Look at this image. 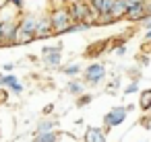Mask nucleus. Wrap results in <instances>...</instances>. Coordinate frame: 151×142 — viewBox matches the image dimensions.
<instances>
[{
    "label": "nucleus",
    "mask_w": 151,
    "mask_h": 142,
    "mask_svg": "<svg viewBox=\"0 0 151 142\" xmlns=\"http://www.w3.org/2000/svg\"><path fill=\"white\" fill-rule=\"evenodd\" d=\"M91 27H93L91 23H73V25L66 29V35H68V33H83V31H89Z\"/></svg>",
    "instance_id": "6ab92c4d"
},
{
    "label": "nucleus",
    "mask_w": 151,
    "mask_h": 142,
    "mask_svg": "<svg viewBox=\"0 0 151 142\" xmlns=\"http://www.w3.org/2000/svg\"><path fill=\"white\" fill-rule=\"evenodd\" d=\"M58 140H60L58 132H46V134H37L31 142H58Z\"/></svg>",
    "instance_id": "a211bd4d"
},
{
    "label": "nucleus",
    "mask_w": 151,
    "mask_h": 142,
    "mask_svg": "<svg viewBox=\"0 0 151 142\" xmlns=\"http://www.w3.org/2000/svg\"><path fill=\"white\" fill-rule=\"evenodd\" d=\"M147 15H145V0L139 4V6H134V9H130L126 15H124V19L126 21H130V23H139V21H143Z\"/></svg>",
    "instance_id": "9b49d317"
},
{
    "label": "nucleus",
    "mask_w": 151,
    "mask_h": 142,
    "mask_svg": "<svg viewBox=\"0 0 151 142\" xmlns=\"http://www.w3.org/2000/svg\"><path fill=\"white\" fill-rule=\"evenodd\" d=\"M118 87H120V76H116V78H114V80H112V82L108 84V91H110V93H114V91H116Z\"/></svg>",
    "instance_id": "bb28decb"
},
{
    "label": "nucleus",
    "mask_w": 151,
    "mask_h": 142,
    "mask_svg": "<svg viewBox=\"0 0 151 142\" xmlns=\"http://www.w3.org/2000/svg\"><path fill=\"white\" fill-rule=\"evenodd\" d=\"M15 82H19L15 74H0V87H9L11 89Z\"/></svg>",
    "instance_id": "aec40b11"
},
{
    "label": "nucleus",
    "mask_w": 151,
    "mask_h": 142,
    "mask_svg": "<svg viewBox=\"0 0 151 142\" xmlns=\"http://www.w3.org/2000/svg\"><path fill=\"white\" fill-rule=\"evenodd\" d=\"M42 62L50 68H56L62 62V52H46V54H42Z\"/></svg>",
    "instance_id": "f8f14e48"
},
{
    "label": "nucleus",
    "mask_w": 151,
    "mask_h": 142,
    "mask_svg": "<svg viewBox=\"0 0 151 142\" xmlns=\"http://www.w3.org/2000/svg\"><path fill=\"white\" fill-rule=\"evenodd\" d=\"M42 17H44V15H42ZM42 17H40V15H29V13H21L19 29H23V31H27V33L35 35V31H37V25H40Z\"/></svg>",
    "instance_id": "6e6552de"
},
{
    "label": "nucleus",
    "mask_w": 151,
    "mask_h": 142,
    "mask_svg": "<svg viewBox=\"0 0 151 142\" xmlns=\"http://www.w3.org/2000/svg\"><path fill=\"white\" fill-rule=\"evenodd\" d=\"M124 95H132V93H139V82H134V80H130L126 87H124V91H122Z\"/></svg>",
    "instance_id": "5701e85b"
},
{
    "label": "nucleus",
    "mask_w": 151,
    "mask_h": 142,
    "mask_svg": "<svg viewBox=\"0 0 151 142\" xmlns=\"http://www.w3.org/2000/svg\"><path fill=\"white\" fill-rule=\"evenodd\" d=\"M17 31H19V21H4L2 23V45H0V48L15 45Z\"/></svg>",
    "instance_id": "0eeeda50"
},
{
    "label": "nucleus",
    "mask_w": 151,
    "mask_h": 142,
    "mask_svg": "<svg viewBox=\"0 0 151 142\" xmlns=\"http://www.w3.org/2000/svg\"><path fill=\"white\" fill-rule=\"evenodd\" d=\"M91 101H93V95H91V93H83L81 97H77V105H79V107H85V105H89Z\"/></svg>",
    "instance_id": "4be33fe9"
},
{
    "label": "nucleus",
    "mask_w": 151,
    "mask_h": 142,
    "mask_svg": "<svg viewBox=\"0 0 151 142\" xmlns=\"http://www.w3.org/2000/svg\"><path fill=\"white\" fill-rule=\"evenodd\" d=\"M66 93H70V95H75V97H81V95L85 93V82L79 80V78H73V80L66 84Z\"/></svg>",
    "instance_id": "ddd939ff"
},
{
    "label": "nucleus",
    "mask_w": 151,
    "mask_h": 142,
    "mask_svg": "<svg viewBox=\"0 0 151 142\" xmlns=\"http://www.w3.org/2000/svg\"><path fill=\"white\" fill-rule=\"evenodd\" d=\"M141 27H143L145 31H151V19H145V21H141Z\"/></svg>",
    "instance_id": "c756f323"
},
{
    "label": "nucleus",
    "mask_w": 151,
    "mask_h": 142,
    "mask_svg": "<svg viewBox=\"0 0 151 142\" xmlns=\"http://www.w3.org/2000/svg\"><path fill=\"white\" fill-rule=\"evenodd\" d=\"M6 99H9V93H6L4 89H0V105H4V103H6Z\"/></svg>",
    "instance_id": "c85d7f7f"
},
{
    "label": "nucleus",
    "mask_w": 151,
    "mask_h": 142,
    "mask_svg": "<svg viewBox=\"0 0 151 142\" xmlns=\"http://www.w3.org/2000/svg\"><path fill=\"white\" fill-rule=\"evenodd\" d=\"M139 124H141V128L151 130V115H149V117H147V115H145V117H141V119H139Z\"/></svg>",
    "instance_id": "a878e982"
},
{
    "label": "nucleus",
    "mask_w": 151,
    "mask_h": 142,
    "mask_svg": "<svg viewBox=\"0 0 151 142\" xmlns=\"http://www.w3.org/2000/svg\"><path fill=\"white\" fill-rule=\"evenodd\" d=\"M60 72H62V74H66V76H70V78H75V76H77V74H81L83 70H81V64L73 62V64L62 66V68H60Z\"/></svg>",
    "instance_id": "f3484780"
},
{
    "label": "nucleus",
    "mask_w": 151,
    "mask_h": 142,
    "mask_svg": "<svg viewBox=\"0 0 151 142\" xmlns=\"http://www.w3.org/2000/svg\"><path fill=\"white\" fill-rule=\"evenodd\" d=\"M31 41H35V35H31V33H27V31H23V29L17 31V35H15V45H27V43H31Z\"/></svg>",
    "instance_id": "dca6fc26"
},
{
    "label": "nucleus",
    "mask_w": 151,
    "mask_h": 142,
    "mask_svg": "<svg viewBox=\"0 0 151 142\" xmlns=\"http://www.w3.org/2000/svg\"><path fill=\"white\" fill-rule=\"evenodd\" d=\"M137 60H139V62H141L143 66H147V64H149V56H145V54H141V56H139Z\"/></svg>",
    "instance_id": "7c9ffc66"
},
{
    "label": "nucleus",
    "mask_w": 151,
    "mask_h": 142,
    "mask_svg": "<svg viewBox=\"0 0 151 142\" xmlns=\"http://www.w3.org/2000/svg\"><path fill=\"white\" fill-rule=\"evenodd\" d=\"M114 54H116V56H124V54H126V45H122V48H116V50H114Z\"/></svg>",
    "instance_id": "2f4dec72"
},
{
    "label": "nucleus",
    "mask_w": 151,
    "mask_h": 142,
    "mask_svg": "<svg viewBox=\"0 0 151 142\" xmlns=\"http://www.w3.org/2000/svg\"><path fill=\"white\" fill-rule=\"evenodd\" d=\"M137 107H139L141 111H145V113H147V111H151V89H147V91H143V93H141Z\"/></svg>",
    "instance_id": "2eb2a0df"
},
{
    "label": "nucleus",
    "mask_w": 151,
    "mask_h": 142,
    "mask_svg": "<svg viewBox=\"0 0 151 142\" xmlns=\"http://www.w3.org/2000/svg\"><path fill=\"white\" fill-rule=\"evenodd\" d=\"M50 6H52V0H25V9L23 13H29V15H48L50 13Z\"/></svg>",
    "instance_id": "423d86ee"
},
{
    "label": "nucleus",
    "mask_w": 151,
    "mask_h": 142,
    "mask_svg": "<svg viewBox=\"0 0 151 142\" xmlns=\"http://www.w3.org/2000/svg\"><path fill=\"white\" fill-rule=\"evenodd\" d=\"M122 45H126V39H124L122 35H118V37H112V43H110V48H112V50H116V48H122Z\"/></svg>",
    "instance_id": "b1692460"
},
{
    "label": "nucleus",
    "mask_w": 151,
    "mask_h": 142,
    "mask_svg": "<svg viewBox=\"0 0 151 142\" xmlns=\"http://www.w3.org/2000/svg\"><path fill=\"white\" fill-rule=\"evenodd\" d=\"M126 115H128V109H126V107H122V105H114V107L104 115V126H106V130H108V128H116V126H120V124L126 119Z\"/></svg>",
    "instance_id": "20e7f679"
},
{
    "label": "nucleus",
    "mask_w": 151,
    "mask_h": 142,
    "mask_svg": "<svg viewBox=\"0 0 151 142\" xmlns=\"http://www.w3.org/2000/svg\"><path fill=\"white\" fill-rule=\"evenodd\" d=\"M66 6H68V13H70V17H73L75 23H91V25L95 23L87 0H83V2H70Z\"/></svg>",
    "instance_id": "f03ea898"
},
{
    "label": "nucleus",
    "mask_w": 151,
    "mask_h": 142,
    "mask_svg": "<svg viewBox=\"0 0 151 142\" xmlns=\"http://www.w3.org/2000/svg\"><path fill=\"white\" fill-rule=\"evenodd\" d=\"M60 2H64V4H68V0H60Z\"/></svg>",
    "instance_id": "4c0bfd02"
},
{
    "label": "nucleus",
    "mask_w": 151,
    "mask_h": 142,
    "mask_svg": "<svg viewBox=\"0 0 151 142\" xmlns=\"http://www.w3.org/2000/svg\"><path fill=\"white\" fill-rule=\"evenodd\" d=\"M11 93H15V95H21V93H23V84H21V82H15V84L11 87Z\"/></svg>",
    "instance_id": "cd10ccee"
},
{
    "label": "nucleus",
    "mask_w": 151,
    "mask_h": 142,
    "mask_svg": "<svg viewBox=\"0 0 151 142\" xmlns=\"http://www.w3.org/2000/svg\"><path fill=\"white\" fill-rule=\"evenodd\" d=\"M83 142H108L106 140V130L104 128H87Z\"/></svg>",
    "instance_id": "9d476101"
},
{
    "label": "nucleus",
    "mask_w": 151,
    "mask_h": 142,
    "mask_svg": "<svg viewBox=\"0 0 151 142\" xmlns=\"http://www.w3.org/2000/svg\"><path fill=\"white\" fill-rule=\"evenodd\" d=\"M56 126H58L56 119H42L35 126V136L37 134H46V132H56Z\"/></svg>",
    "instance_id": "4468645a"
},
{
    "label": "nucleus",
    "mask_w": 151,
    "mask_h": 142,
    "mask_svg": "<svg viewBox=\"0 0 151 142\" xmlns=\"http://www.w3.org/2000/svg\"><path fill=\"white\" fill-rule=\"evenodd\" d=\"M54 35V29H52V23H50V17L44 15L40 25H37V31H35V39H46V37H52Z\"/></svg>",
    "instance_id": "1a4fd4ad"
},
{
    "label": "nucleus",
    "mask_w": 151,
    "mask_h": 142,
    "mask_svg": "<svg viewBox=\"0 0 151 142\" xmlns=\"http://www.w3.org/2000/svg\"><path fill=\"white\" fill-rule=\"evenodd\" d=\"M145 39H147V41H151V31H145Z\"/></svg>",
    "instance_id": "f704fd0d"
},
{
    "label": "nucleus",
    "mask_w": 151,
    "mask_h": 142,
    "mask_svg": "<svg viewBox=\"0 0 151 142\" xmlns=\"http://www.w3.org/2000/svg\"><path fill=\"white\" fill-rule=\"evenodd\" d=\"M70 2H83V0H68V4H70Z\"/></svg>",
    "instance_id": "e433bc0d"
},
{
    "label": "nucleus",
    "mask_w": 151,
    "mask_h": 142,
    "mask_svg": "<svg viewBox=\"0 0 151 142\" xmlns=\"http://www.w3.org/2000/svg\"><path fill=\"white\" fill-rule=\"evenodd\" d=\"M0 45H2V23H0Z\"/></svg>",
    "instance_id": "c9c22d12"
},
{
    "label": "nucleus",
    "mask_w": 151,
    "mask_h": 142,
    "mask_svg": "<svg viewBox=\"0 0 151 142\" xmlns=\"http://www.w3.org/2000/svg\"><path fill=\"white\" fill-rule=\"evenodd\" d=\"M48 17H50L54 35H66V29L75 23L70 13H68V6H54V9H50Z\"/></svg>",
    "instance_id": "f257e3e1"
},
{
    "label": "nucleus",
    "mask_w": 151,
    "mask_h": 142,
    "mask_svg": "<svg viewBox=\"0 0 151 142\" xmlns=\"http://www.w3.org/2000/svg\"><path fill=\"white\" fill-rule=\"evenodd\" d=\"M46 52H62V43H56V45H44L42 48V54Z\"/></svg>",
    "instance_id": "393cba45"
},
{
    "label": "nucleus",
    "mask_w": 151,
    "mask_h": 142,
    "mask_svg": "<svg viewBox=\"0 0 151 142\" xmlns=\"http://www.w3.org/2000/svg\"><path fill=\"white\" fill-rule=\"evenodd\" d=\"M149 113H151V111H149Z\"/></svg>",
    "instance_id": "58836bf2"
},
{
    "label": "nucleus",
    "mask_w": 151,
    "mask_h": 142,
    "mask_svg": "<svg viewBox=\"0 0 151 142\" xmlns=\"http://www.w3.org/2000/svg\"><path fill=\"white\" fill-rule=\"evenodd\" d=\"M104 48H106V43H93V45L87 50V56H89V58H95L97 54L104 52Z\"/></svg>",
    "instance_id": "412c9836"
},
{
    "label": "nucleus",
    "mask_w": 151,
    "mask_h": 142,
    "mask_svg": "<svg viewBox=\"0 0 151 142\" xmlns=\"http://www.w3.org/2000/svg\"><path fill=\"white\" fill-rule=\"evenodd\" d=\"M106 66L104 64H99V62H93V64H89L85 70H83V82H87V84H91V87H97L99 82H104V78H106Z\"/></svg>",
    "instance_id": "7ed1b4c3"
},
{
    "label": "nucleus",
    "mask_w": 151,
    "mask_h": 142,
    "mask_svg": "<svg viewBox=\"0 0 151 142\" xmlns=\"http://www.w3.org/2000/svg\"><path fill=\"white\" fill-rule=\"evenodd\" d=\"M52 111H54V105H52V103L44 107V115H48V113H52Z\"/></svg>",
    "instance_id": "473e14b6"
},
{
    "label": "nucleus",
    "mask_w": 151,
    "mask_h": 142,
    "mask_svg": "<svg viewBox=\"0 0 151 142\" xmlns=\"http://www.w3.org/2000/svg\"><path fill=\"white\" fill-rule=\"evenodd\" d=\"M15 68V64L13 62H6V64H2V70H13Z\"/></svg>",
    "instance_id": "72a5a7b5"
},
{
    "label": "nucleus",
    "mask_w": 151,
    "mask_h": 142,
    "mask_svg": "<svg viewBox=\"0 0 151 142\" xmlns=\"http://www.w3.org/2000/svg\"><path fill=\"white\" fill-rule=\"evenodd\" d=\"M114 2H116V0H87V4H89V9H91V15H93V21L106 17V15L112 11ZM93 27H95V23H93Z\"/></svg>",
    "instance_id": "39448f33"
}]
</instances>
